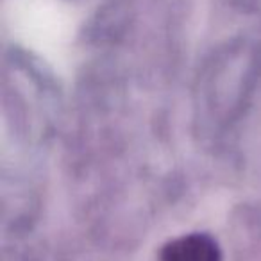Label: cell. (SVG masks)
<instances>
[{"label": "cell", "mask_w": 261, "mask_h": 261, "mask_svg": "<svg viewBox=\"0 0 261 261\" xmlns=\"http://www.w3.org/2000/svg\"><path fill=\"white\" fill-rule=\"evenodd\" d=\"M163 261H222L217 242L207 234H185L168 243L161 252Z\"/></svg>", "instance_id": "1"}]
</instances>
